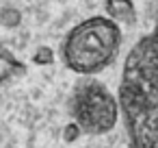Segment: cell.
I'll use <instances>...</instances> for the list:
<instances>
[{
	"label": "cell",
	"instance_id": "1",
	"mask_svg": "<svg viewBox=\"0 0 158 148\" xmlns=\"http://www.w3.org/2000/svg\"><path fill=\"white\" fill-rule=\"evenodd\" d=\"M119 111L132 148H158V26L134 44L123 63Z\"/></svg>",
	"mask_w": 158,
	"mask_h": 148
},
{
	"label": "cell",
	"instance_id": "2",
	"mask_svg": "<svg viewBox=\"0 0 158 148\" xmlns=\"http://www.w3.org/2000/svg\"><path fill=\"white\" fill-rule=\"evenodd\" d=\"M121 48V31L110 18H89L80 22L63 42V61L78 74H95L117 57Z\"/></svg>",
	"mask_w": 158,
	"mask_h": 148
},
{
	"label": "cell",
	"instance_id": "3",
	"mask_svg": "<svg viewBox=\"0 0 158 148\" xmlns=\"http://www.w3.org/2000/svg\"><path fill=\"white\" fill-rule=\"evenodd\" d=\"M72 115L76 118L80 131L89 135H104L117 124L119 102L102 83L85 78L74 89Z\"/></svg>",
	"mask_w": 158,
	"mask_h": 148
},
{
	"label": "cell",
	"instance_id": "4",
	"mask_svg": "<svg viewBox=\"0 0 158 148\" xmlns=\"http://www.w3.org/2000/svg\"><path fill=\"white\" fill-rule=\"evenodd\" d=\"M106 11L110 20H119L128 24L136 22V9L132 5V0H106Z\"/></svg>",
	"mask_w": 158,
	"mask_h": 148
},
{
	"label": "cell",
	"instance_id": "5",
	"mask_svg": "<svg viewBox=\"0 0 158 148\" xmlns=\"http://www.w3.org/2000/svg\"><path fill=\"white\" fill-rule=\"evenodd\" d=\"M15 70L22 72L24 65H22V63H20V61L2 46V44H0V85H2V81H5L11 72H15Z\"/></svg>",
	"mask_w": 158,
	"mask_h": 148
},
{
	"label": "cell",
	"instance_id": "6",
	"mask_svg": "<svg viewBox=\"0 0 158 148\" xmlns=\"http://www.w3.org/2000/svg\"><path fill=\"white\" fill-rule=\"evenodd\" d=\"M22 22V13L15 7H2L0 9V24L5 29H15Z\"/></svg>",
	"mask_w": 158,
	"mask_h": 148
},
{
	"label": "cell",
	"instance_id": "7",
	"mask_svg": "<svg viewBox=\"0 0 158 148\" xmlns=\"http://www.w3.org/2000/svg\"><path fill=\"white\" fill-rule=\"evenodd\" d=\"M33 61L37 65H52L54 63V50L48 48V46H39L37 52L33 55Z\"/></svg>",
	"mask_w": 158,
	"mask_h": 148
},
{
	"label": "cell",
	"instance_id": "8",
	"mask_svg": "<svg viewBox=\"0 0 158 148\" xmlns=\"http://www.w3.org/2000/svg\"><path fill=\"white\" fill-rule=\"evenodd\" d=\"M78 135H80V126L76 122H69L65 126V131H63V139L65 141H74V139H78Z\"/></svg>",
	"mask_w": 158,
	"mask_h": 148
}]
</instances>
